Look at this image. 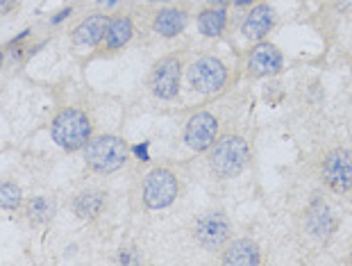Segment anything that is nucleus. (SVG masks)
Listing matches in <instances>:
<instances>
[{
	"instance_id": "nucleus-1",
	"label": "nucleus",
	"mask_w": 352,
	"mask_h": 266,
	"mask_svg": "<svg viewBox=\"0 0 352 266\" xmlns=\"http://www.w3.org/2000/svg\"><path fill=\"white\" fill-rule=\"evenodd\" d=\"M248 164H250V146L239 135L216 139L214 146L209 148V168L221 180L239 177Z\"/></svg>"
},
{
	"instance_id": "nucleus-2",
	"label": "nucleus",
	"mask_w": 352,
	"mask_h": 266,
	"mask_svg": "<svg viewBox=\"0 0 352 266\" xmlns=\"http://www.w3.org/2000/svg\"><path fill=\"white\" fill-rule=\"evenodd\" d=\"M50 137L64 151H82L91 139V118L87 116V112L76 107L62 109L50 123Z\"/></svg>"
},
{
	"instance_id": "nucleus-3",
	"label": "nucleus",
	"mask_w": 352,
	"mask_h": 266,
	"mask_svg": "<svg viewBox=\"0 0 352 266\" xmlns=\"http://www.w3.org/2000/svg\"><path fill=\"white\" fill-rule=\"evenodd\" d=\"M85 162L96 173H114L127 162V144L116 135L91 137L85 146Z\"/></svg>"
},
{
	"instance_id": "nucleus-4",
	"label": "nucleus",
	"mask_w": 352,
	"mask_h": 266,
	"mask_svg": "<svg viewBox=\"0 0 352 266\" xmlns=\"http://www.w3.org/2000/svg\"><path fill=\"white\" fill-rule=\"evenodd\" d=\"M186 78H189V85L193 87V91L214 96V93L223 91V87H226L228 69L219 57L205 55V57H198L196 62L189 66Z\"/></svg>"
},
{
	"instance_id": "nucleus-5",
	"label": "nucleus",
	"mask_w": 352,
	"mask_h": 266,
	"mask_svg": "<svg viewBox=\"0 0 352 266\" xmlns=\"http://www.w3.org/2000/svg\"><path fill=\"white\" fill-rule=\"evenodd\" d=\"M179 194V182L168 168H155L146 175L144 182V203L148 210H166L175 203Z\"/></svg>"
},
{
	"instance_id": "nucleus-6",
	"label": "nucleus",
	"mask_w": 352,
	"mask_h": 266,
	"mask_svg": "<svg viewBox=\"0 0 352 266\" xmlns=\"http://www.w3.org/2000/svg\"><path fill=\"white\" fill-rule=\"evenodd\" d=\"M320 177L334 194H348L352 189V148H334L325 155Z\"/></svg>"
},
{
	"instance_id": "nucleus-7",
	"label": "nucleus",
	"mask_w": 352,
	"mask_h": 266,
	"mask_svg": "<svg viewBox=\"0 0 352 266\" xmlns=\"http://www.w3.org/2000/svg\"><path fill=\"white\" fill-rule=\"evenodd\" d=\"M232 236V223L226 212H205L196 219L193 225V239H196L202 248L216 250L223 248Z\"/></svg>"
},
{
	"instance_id": "nucleus-8",
	"label": "nucleus",
	"mask_w": 352,
	"mask_h": 266,
	"mask_svg": "<svg viewBox=\"0 0 352 266\" xmlns=\"http://www.w3.org/2000/svg\"><path fill=\"white\" fill-rule=\"evenodd\" d=\"M179 78H182V64L177 57H162L153 66L151 89L160 100H173L179 93Z\"/></svg>"
},
{
	"instance_id": "nucleus-9",
	"label": "nucleus",
	"mask_w": 352,
	"mask_h": 266,
	"mask_svg": "<svg viewBox=\"0 0 352 266\" xmlns=\"http://www.w3.org/2000/svg\"><path fill=\"white\" fill-rule=\"evenodd\" d=\"M219 139V118L209 112H196L184 128V142L191 151L205 153Z\"/></svg>"
},
{
	"instance_id": "nucleus-10",
	"label": "nucleus",
	"mask_w": 352,
	"mask_h": 266,
	"mask_svg": "<svg viewBox=\"0 0 352 266\" xmlns=\"http://www.w3.org/2000/svg\"><path fill=\"white\" fill-rule=\"evenodd\" d=\"M305 225H307V232H309L314 239L329 241L334 236L336 228H339V219H336L332 207H329L323 198H318V194H316L311 205L307 207Z\"/></svg>"
},
{
	"instance_id": "nucleus-11",
	"label": "nucleus",
	"mask_w": 352,
	"mask_h": 266,
	"mask_svg": "<svg viewBox=\"0 0 352 266\" xmlns=\"http://www.w3.org/2000/svg\"><path fill=\"white\" fill-rule=\"evenodd\" d=\"M284 57L277 46L268 41H257L248 55V73L252 78H273L282 71Z\"/></svg>"
},
{
	"instance_id": "nucleus-12",
	"label": "nucleus",
	"mask_w": 352,
	"mask_h": 266,
	"mask_svg": "<svg viewBox=\"0 0 352 266\" xmlns=\"http://www.w3.org/2000/svg\"><path fill=\"white\" fill-rule=\"evenodd\" d=\"M221 262L228 266H259L261 250L252 239H234L226 243L221 253Z\"/></svg>"
},
{
	"instance_id": "nucleus-13",
	"label": "nucleus",
	"mask_w": 352,
	"mask_h": 266,
	"mask_svg": "<svg viewBox=\"0 0 352 266\" xmlns=\"http://www.w3.org/2000/svg\"><path fill=\"white\" fill-rule=\"evenodd\" d=\"M273 25H275L273 7L271 5H257V7H252L250 14L245 16L241 32H243L245 39H250V41H264L268 36V32L273 30Z\"/></svg>"
},
{
	"instance_id": "nucleus-14",
	"label": "nucleus",
	"mask_w": 352,
	"mask_h": 266,
	"mask_svg": "<svg viewBox=\"0 0 352 266\" xmlns=\"http://www.w3.org/2000/svg\"><path fill=\"white\" fill-rule=\"evenodd\" d=\"M107 23H109V19L104 16V14H94V16L85 19L73 30V43H76V46H98L104 39Z\"/></svg>"
},
{
	"instance_id": "nucleus-15",
	"label": "nucleus",
	"mask_w": 352,
	"mask_h": 266,
	"mask_svg": "<svg viewBox=\"0 0 352 266\" xmlns=\"http://www.w3.org/2000/svg\"><path fill=\"white\" fill-rule=\"evenodd\" d=\"M186 23H189V16H186L184 10H177V7H166V10H160V14L153 21L155 32L164 36V39H173V36L182 34Z\"/></svg>"
},
{
	"instance_id": "nucleus-16",
	"label": "nucleus",
	"mask_w": 352,
	"mask_h": 266,
	"mask_svg": "<svg viewBox=\"0 0 352 266\" xmlns=\"http://www.w3.org/2000/svg\"><path fill=\"white\" fill-rule=\"evenodd\" d=\"M134 34V23L130 16H114L109 19L107 30H104V48L118 50L123 48Z\"/></svg>"
},
{
	"instance_id": "nucleus-17",
	"label": "nucleus",
	"mask_w": 352,
	"mask_h": 266,
	"mask_svg": "<svg viewBox=\"0 0 352 266\" xmlns=\"http://www.w3.org/2000/svg\"><path fill=\"white\" fill-rule=\"evenodd\" d=\"M102 207H104V191L100 189H87L78 194L76 201H73V212L82 221L96 219L102 212Z\"/></svg>"
},
{
	"instance_id": "nucleus-18",
	"label": "nucleus",
	"mask_w": 352,
	"mask_h": 266,
	"mask_svg": "<svg viewBox=\"0 0 352 266\" xmlns=\"http://www.w3.org/2000/svg\"><path fill=\"white\" fill-rule=\"evenodd\" d=\"M228 25V10L226 7H207L198 14V30L205 36H221Z\"/></svg>"
},
{
	"instance_id": "nucleus-19",
	"label": "nucleus",
	"mask_w": 352,
	"mask_h": 266,
	"mask_svg": "<svg viewBox=\"0 0 352 266\" xmlns=\"http://www.w3.org/2000/svg\"><path fill=\"white\" fill-rule=\"evenodd\" d=\"M25 217L32 225H43L55 217V203L48 196H34L25 205Z\"/></svg>"
},
{
	"instance_id": "nucleus-20",
	"label": "nucleus",
	"mask_w": 352,
	"mask_h": 266,
	"mask_svg": "<svg viewBox=\"0 0 352 266\" xmlns=\"http://www.w3.org/2000/svg\"><path fill=\"white\" fill-rule=\"evenodd\" d=\"M23 203V191L16 182H0V210L14 212Z\"/></svg>"
},
{
	"instance_id": "nucleus-21",
	"label": "nucleus",
	"mask_w": 352,
	"mask_h": 266,
	"mask_svg": "<svg viewBox=\"0 0 352 266\" xmlns=\"http://www.w3.org/2000/svg\"><path fill=\"white\" fill-rule=\"evenodd\" d=\"M134 153H137V157L141 159V162H148L151 157H148V142H144L141 146H134Z\"/></svg>"
},
{
	"instance_id": "nucleus-22",
	"label": "nucleus",
	"mask_w": 352,
	"mask_h": 266,
	"mask_svg": "<svg viewBox=\"0 0 352 266\" xmlns=\"http://www.w3.org/2000/svg\"><path fill=\"white\" fill-rule=\"evenodd\" d=\"M69 14H71V7H69V10H62V12L57 14V16H52V19H50V23H52V25L62 23V21H64L66 16H69Z\"/></svg>"
},
{
	"instance_id": "nucleus-23",
	"label": "nucleus",
	"mask_w": 352,
	"mask_h": 266,
	"mask_svg": "<svg viewBox=\"0 0 352 266\" xmlns=\"http://www.w3.org/2000/svg\"><path fill=\"white\" fill-rule=\"evenodd\" d=\"M116 262H118V264H132V262H137V260H132L127 250H121V253H118V260H116Z\"/></svg>"
},
{
	"instance_id": "nucleus-24",
	"label": "nucleus",
	"mask_w": 352,
	"mask_h": 266,
	"mask_svg": "<svg viewBox=\"0 0 352 266\" xmlns=\"http://www.w3.org/2000/svg\"><path fill=\"white\" fill-rule=\"evenodd\" d=\"M207 3H209V7H228L234 3V0H207Z\"/></svg>"
},
{
	"instance_id": "nucleus-25",
	"label": "nucleus",
	"mask_w": 352,
	"mask_h": 266,
	"mask_svg": "<svg viewBox=\"0 0 352 266\" xmlns=\"http://www.w3.org/2000/svg\"><path fill=\"white\" fill-rule=\"evenodd\" d=\"M252 3H257V0H234L236 7H250Z\"/></svg>"
},
{
	"instance_id": "nucleus-26",
	"label": "nucleus",
	"mask_w": 352,
	"mask_h": 266,
	"mask_svg": "<svg viewBox=\"0 0 352 266\" xmlns=\"http://www.w3.org/2000/svg\"><path fill=\"white\" fill-rule=\"evenodd\" d=\"M3 62H5V55H3V50H0V66H3Z\"/></svg>"
},
{
	"instance_id": "nucleus-27",
	"label": "nucleus",
	"mask_w": 352,
	"mask_h": 266,
	"mask_svg": "<svg viewBox=\"0 0 352 266\" xmlns=\"http://www.w3.org/2000/svg\"><path fill=\"white\" fill-rule=\"evenodd\" d=\"M100 3H109L111 5V3H116V0H100Z\"/></svg>"
},
{
	"instance_id": "nucleus-28",
	"label": "nucleus",
	"mask_w": 352,
	"mask_h": 266,
	"mask_svg": "<svg viewBox=\"0 0 352 266\" xmlns=\"http://www.w3.org/2000/svg\"><path fill=\"white\" fill-rule=\"evenodd\" d=\"M348 262L352 264V248H350V257H348Z\"/></svg>"
},
{
	"instance_id": "nucleus-29",
	"label": "nucleus",
	"mask_w": 352,
	"mask_h": 266,
	"mask_svg": "<svg viewBox=\"0 0 352 266\" xmlns=\"http://www.w3.org/2000/svg\"><path fill=\"white\" fill-rule=\"evenodd\" d=\"M155 3H168V0H155Z\"/></svg>"
}]
</instances>
